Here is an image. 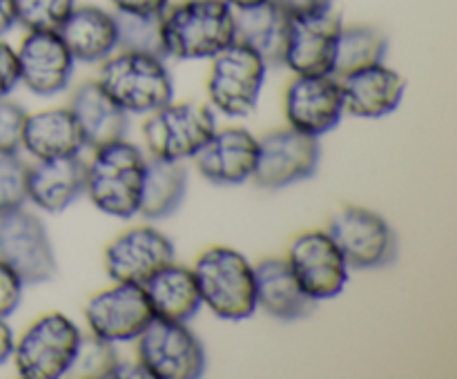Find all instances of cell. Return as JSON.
I'll return each instance as SVG.
<instances>
[{"label": "cell", "instance_id": "cell-1", "mask_svg": "<svg viewBox=\"0 0 457 379\" xmlns=\"http://www.w3.org/2000/svg\"><path fill=\"white\" fill-rule=\"evenodd\" d=\"M168 56L181 61L214 58L235 43V9L226 0H187L163 12Z\"/></svg>", "mask_w": 457, "mask_h": 379}, {"label": "cell", "instance_id": "cell-2", "mask_svg": "<svg viewBox=\"0 0 457 379\" xmlns=\"http://www.w3.org/2000/svg\"><path fill=\"white\" fill-rule=\"evenodd\" d=\"M205 306L226 321H244L257 310L254 266L230 248H210L192 268Z\"/></svg>", "mask_w": 457, "mask_h": 379}, {"label": "cell", "instance_id": "cell-3", "mask_svg": "<svg viewBox=\"0 0 457 379\" xmlns=\"http://www.w3.org/2000/svg\"><path fill=\"white\" fill-rule=\"evenodd\" d=\"M92 163L87 165L85 192L92 203L105 214L129 218L138 214L145 156L134 143L116 141L94 150Z\"/></svg>", "mask_w": 457, "mask_h": 379}, {"label": "cell", "instance_id": "cell-4", "mask_svg": "<svg viewBox=\"0 0 457 379\" xmlns=\"http://www.w3.org/2000/svg\"><path fill=\"white\" fill-rule=\"evenodd\" d=\"M101 87L132 114H150L174 98V83L161 58L147 54L119 52L103 61Z\"/></svg>", "mask_w": 457, "mask_h": 379}, {"label": "cell", "instance_id": "cell-5", "mask_svg": "<svg viewBox=\"0 0 457 379\" xmlns=\"http://www.w3.org/2000/svg\"><path fill=\"white\" fill-rule=\"evenodd\" d=\"M214 129V111L205 103H168L150 111L143 123V138L152 156L186 161L195 159Z\"/></svg>", "mask_w": 457, "mask_h": 379}, {"label": "cell", "instance_id": "cell-6", "mask_svg": "<svg viewBox=\"0 0 457 379\" xmlns=\"http://www.w3.org/2000/svg\"><path fill=\"white\" fill-rule=\"evenodd\" d=\"M137 355L154 379H199L208 366L199 337L186 324L159 317L137 337Z\"/></svg>", "mask_w": 457, "mask_h": 379}, {"label": "cell", "instance_id": "cell-7", "mask_svg": "<svg viewBox=\"0 0 457 379\" xmlns=\"http://www.w3.org/2000/svg\"><path fill=\"white\" fill-rule=\"evenodd\" d=\"M80 330L61 312H49L36 319L21 342L13 346L18 375L25 379L65 377L74 361Z\"/></svg>", "mask_w": 457, "mask_h": 379}, {"label": "cell", "instance_id": "cell-8", "mask_svg": "<svg viewBox=\"0 0 457 379\" xmlns=\"http://www.w3.org/2000/svg\"><path fill=\"white\" fill-rule=\"evenodd\" d=\"M0 259L25 285H38L58 275L47 227L34 212L18 208L0 214Z\"/></svg>", "mask_w": 457, "mask_h": 379}, {"label": "cell", "instance_id": "cell-9", "mask_svg": "<svg viewBox=\"0 0 457 379\" xmlns=\"http://www.w3.org/2000/svg\"><path fill=\"white\" fill-rule=\"evenodd\" d=\"M266 62L241 43L228 45L214 56L208 78L212 105L226 116H248L257 107L266 80Z\"/></svg>", "mask_w": 457, "mask_h": 379}, {"label": "cell", "instance_id": "cell-10", "mask_svg": "<svg viewBox=\"0 0 457 379\" xmlns=\"http://www.w3.org/2000/svg\"><path fill=\"white\" fill-rule=\"evenodd\" d=\"M330 239L342 252L348 268L373 270L391 266L397 257V236L393 227L378 212L366 208H344L330 218Z\"/></svg>", "mask_w": 457, "mask_h": 379}, {"label": "cell", "instance_id": "cell-11", "mask_svg": "<svg viewBox=\"0 0 457 379\" xmlns=\"http://www.w3.org/2000/svg\"><path fill=\"white\" fill-rule=\"evenodd\" d=\"M320 138L293 128L277 129L259 141L253 178L266 190H281L311 178L320 168Z\"/></svg>", "mask_w": 457, "mask_h": 379}, {"label": "cell", "instance_id": "cell-12", "mask_svg": "<svg viewBox=\"0 0 457 379\" xmlns=\"http://www.w3.org/2000/svg\"><path fill=\"white\" fill-rule=\"evenodd\" d=\"M89 330L107 342H132L154 319L145 288L129 281H114V285L94 294L85 306Z\"/></svg>", "mask_w": 457, "mask_h": 379}, {"label": "cell", "instance_id": "cell-13", "mask_svg": "<svg viewBox=\"0 0 457 379\" xmlns=\"http://www.w3.org/2000/svg\"><path fill=\"white\" fill-rule=\"evenodd\" d=\"M288 263L315 301L335 299L348 284V266L328 232L299 235L288 250Z\"/></svg>", "mask_w": 457, "mask_h": 379}, {"label": "cell", "instance_id": "cell-14", "mask_svg": "<svg viewBox=\"0 0 457 379\" xmlns=\"http://www.w3.org/2000/svg\"><path fill=\"white\" fill-rule=\"evenodd\" d=\"M344 114V96L339 80L330 74L297 78L286 89V119L293 129L308 136H324L335 129Z\"/></svg>", "mask_w": 457, "mask_h": 379}, {"label": "cell", "instance_id": "cell-15", "mask_svg": "<svg viewBox=\"0 0 457 379\" xmlns=\"http://www.w3.org/2000/svg\"><path fill=\"white\" fill-rule=\"evenodd\" d=\"M21 80L36 96H54L70 87L74 56L56 29H31L18 49Z\"/></svg>", "mask_w": 457, "mask_h": 379}, {"label": "cell", "instance_id": "cell-16", "mask_svg": "<svg viewBox=\"0 0 457 379\" xmlns=\"http://www.w3.org/2000/svg\"><path fill=\"white\" fill-rule=\"evenodd\" d=\"M172 261V241L154 227H132L105 250V270L112 281L145 285L147 279Z\"/></svg>", "mask_w": 457, "mask_h": 379}, {"label": "cell", "instance_id": "cell-17", "mask_svg": "<svg viewBox=\"0 0 457 379\" xmlns=\"http://www.w3.org/2000/svg\"><path fill=\"white\" fill-rule=\"evenodd\" d=\"M342 27V16L333 7L320 13L290 18L284 67L295 74H330Z\"/></svg>", "mask_w": 457, "mask_h": 379}, {"label": "cell", "instance_id": "cell-18", "mask_svg": "<svg viewBox=\"0 0 457 379\" xmlns=\"http://www.w3.org/2000/svg\"><path fill=\"white\" fill-rule=\"evenodd\" d=\"M259 141L244 128H228L208 138L195 161L201 177L214 185H239L253 178Z\"/></svg>", "mask_w": 457, "mask_h": 379}, {"label": "cell", "instance_id": "cell-19", "mask_svg": "<svg viewBox=\"0 0 457 379\" xmlns=\"http://www.w3.org/2000/svg\"><path fill=\"white\" fill-rule=\"evenodd\" d=\"M339 80L344 96V114L357 119H382L400 107L406 80L384 62L364 67Z\"/></svg>", "mask_w": 457, "mask_h": 379}, {"label": "cell", "instance_id": "cell-20", "mask_svg": "<svg viewBox=\"0 0 457 379\" xmlns=\"http://www.w3.org/2000/svg\"><path fill=\"white\" fill-rule=\"evenodd\" d=\"M87 185V163L76 156L38 161L27 169V199L45 212H62Z\"/></svg>", "mask_w": 457, "mask_h": 379}, {"label": "cell", "instance_id": "cell-21", "mask_svg": "<svg viewBox=\"0 0 457 379\" xmlns=\"http://www.w3.org/2000/svg\"><path fill=\"white\" fill-rule=\"evenodd\" d=\"M70 111L74 114L85 147L98 150L110 143L123 141L128 134V111L101 87L98 80H89L76 89Z\"/></svg>", "mask_w": 457, "mask_h": 379}, {"label": "cell", "instance_id": "cell-22", "mask_svg": "<svg viewBox=\"0 0 457 379\" xmlns=\"http://www.w3.org/2000/svg\"><path fill=\"white\" fill-rule=\"evenodd\" d=\"M288 36L290 16L270 0L235 9V43L259 54L266 67H284Z\"/></svg>", "mask_w": 457, "mask_h": 379}, {"label": "cell", "instance_id": "cell-23", "mask_svg": "<svg viewBox=\"0 0 457 379\" xmlns=\"http://www.w3.org/2000/svg\"><path fill=\"white\" fill-rule=\"evenodd\" d=\"M257 308L281 321H297L315 310V299L306 294L288 259H266L254 266Z\"/></svg>", "mask_w": 457, "mask_h": 379}, {"label": "cell", "instance_id": "cell-24", "mask_svg": "<svg viewBox=\"0 0 457 379\" xmlns=\"http://www.w3.org/2000/svg\"><path fill=\"white\" fill-rule=\"evenodd\" d=\"M58 34L65 40L74 61L85 65H96L107 61L116 49V22L114 13L101 7H74L65 18Z\"/></svg>", "mask_w": 457, "mask_h": 379}, {"label": "cell", "instance_id": "cell-25", "mask_svg": "<svg viewBox=\"0 0 457 379\" xmlns=\"http://www.w3.org/2000/svg\"><path fill=\"white\" fill-rule=\"evenodd\" d=\"M143 288L152 312L159 319L186 324L204 306L195 272L186 266H177L174 261L161 268L152 279L145 281Z\"/></svg>", "mask_w": 457, "mask_h": 379}, {"label": "cell", "instance_id": "cell-26", "mask_svg": "<svg viewBox=\"0 0 457 379\" xmlns=\"http://www.w3.org/2000/svg\"><path fill=\"white\" fill-rule=\"evenodd\" d=\"M22 147L34 159H61L76 156L85 147L80 129L70 107H56L27 116L22 129Z\"/></svg>", "mask_w": 457, "mask_h": 379}, {"label": "cell", "instance_id": "cell-27", "mask_svg": "<svg viewBox=\"0 0 457 379\" xmlns=\"http://www.w3.org/2000/svg\"><path fill=\"white\" fill-rule=\"evenodd\" d=\"M187 194V172L181 161H168L152 156L145 161L138 214L150 221L168 218L181 208Z\"/></svg>", "mask_w": 457, "mask_h": 379}, {"label": "cell", "instance_id": "cell-28", "mask_svg": "<svg viewBox=\"0 0 457 379\" xmlns=\"http://www.w3.org/2000/svg\"><path fill=\"white\" fill-rule=\"evenodd\" d=\"M386 52V36L379 29H375V27H342L337 38V47H335L330 76L344 78V76L353 74V71L357 70L378 65V62H384Z\"/></svg>", "mask_w": 457, "mask_h": 379}, {"label": "cell", "instance_id": "cell-29", "mask_svg": "<svg viewBox=\"0 0 457 379\" xmlns=\"http://www.w3.org/2000/svg\"><path fill=\"white\" fill-rule=\"evenodd\" d=\"M116 47L120 52L147 54L161 61L168 58L163 43V13H129L114 12Z\"/></svg>", "mask_w": 457, "mask_h": 379}, {"label": "cell", "instance_id": "cell-30", "mask_svg": "<svg viewBox=\"0 0 457 379\" xmlns=\"http://www.w3.org/2000/svg\"><path fill=\"white\" fill-rule=\"evenodd\" d=\"M120 357L114 350V343L98 334H80L79 348H76L74 361H71L67 375L70 377L85 379H110L119 366Z\"/></svg>", "mask_w": 457, "mask_h": 379}, {"label": "cell", "instance_id": "cell-31", "mask_svg": "<svg viewBox=\"0 0 457 379\" xmlns=\"http://www.w3.org/2000/svg\"><path fill=\"white\" fill-rule=\"evenodd\" d=\"M76 7V0H16L18 22L27 29H58Z\"/></svg>", "mask_w": 457, "mask_h": 379}, {"label": "cell", "instance_id": "cell-32", "mask_svg": "<svg viewBox=\"0 0 457 379\" xmlns=\"http://www.w3.org/2000/svg\"><path fill=\"white\" fill-rule=\"evenodd\" d=\"M27 169L18 154H0V214L27 203Z\"/></svg>", "mask_w": 457, "mask_h": 379}, {"label": "cell", "instance_id": "cell-33", "mask_svg": "<svg viewBox=\"0 0 457 379\" xmlns=\"http://www.w3.org/2000/svg\"><path fill=\"white\" fill-rule=\"evenodd\" d=\"M27 111L22 105L0 98V154H18L22 147V129H25Z\"/></svg>", "mask_w": 457, "mask_h": 379}, {"label": "cell", "instance_id": "cell-34", "mask_svg": "<svg viewBox=\"0 0 457 379\" xmlns=\"http://www.w3.org/2000/svg\"><path fill=\"white\" fill-rule=\"evenodd\" d=\"M22 288H25V284H22L21 276L0 259V317L3 319H7L21 306Z\"/></svg>", "mask_w": 457, "mask_h": 379}, {"label": "cell", "instance_id": "cell-35", "mask_svg": "<svg viewBox=\"0 0 457 379\" xmlns=\"http://www.w3.org/2000/svg\"><path fill=\"white\" fill-rule=\"evenodd\" d=\"M21 83V65H18V54L12 45L0 40V98L9 96Z\"/></svg>", "mask_w": 457, "mask_h": 379}, {"label": "cell", "instance_id": "cell-36", "mask_svg": "<svg viewBox=\"0 0 457 379\" xmlns=\"http://www.w3.org/2000/svg\"><path fill=\"white\" fill-rule=\"evenodd\" d=\"M281 12L288 13L290 18L308 16V13H320L333 7V0H270Z\"/></svg>", "mask_w": 457, "mask_h": 379}, {"label": "cell", "instance_id": "cell-37", "mask_svg": "<svg viewBox=\"0 0 457 379\" xmlns=\"http://www.w3.org/2000/svg\"><path fill=\"white\" fill-rule=\"evenodd\" d=\"M112 4L129 13H163L168 9V0H112Z\"/></svg>", "mask_w": 457, "mask_h": 379}, {"label": "cell", "instance_id": "cell-38", "mask_svg": "<svg viewBox=\"0 0 457 379\" xmlns=\"http://www.w3.org/2000/svg\"><path fill=\"white\" fill-rule=\"evenodd\" d=\"M18 22L16 0H0V38Z\"/></svg>", "mask_w": 457, "mask_h": 379}, {"label": "cell", "instance_id": "cell-39", "mask_svg": "<svg viewBox=\"0 0 457 379\" xmlns=\"http://www.w3.org/2000/svg\"><path fill=\"white\" fill-rule=\"evenodd\" d=\"M13 346H16V339H13V330L9 328L7 321L0 317V366L13 355Z\"/></svg>", "mask_w": 457, "mask_h": 379}, {"label": "cell", "instance_id": "cell-40", "mask_svg": "<svg viewBox=\"0 0 457 379\" xmlns=\"http://www.w3.org/2000/svg\"><path fill=\"white\" fill-rule=\"evenodd\" d=\"M112 377H150V373H147L145 368H143L141 364H123V361H119V366H116L114 375ZM152 379V377H150Z\"/></svg>", "mask_w": 457, "mask_h": 379}, {"label": "cell", "instance_id": "cell-41", "mask_svg": "<svg viewBox=\"0 0 457 379\" xmlns=\"http://www.w3.org/2000/svg\"><path fill=\"white\" fill-rule=\"evenodd\" d=\"M232 9H241V7H253V4L263 3V0H226Z\"/></svg>", "mask_w": 457, "mask_h": 379}, {"label": "cell", "instance_id": "cell-42", "mask_svg": "<svg viewBox=\"0 0 457 379\" xmlns=\"http://www.w3.org/2000/svg\"><path fill=\"white\" fill-rule=\"evenodd\" d=\"M177 3H187V0H168V7L170 4H177Z\"/></svg>", "mask_w": 457, "mask_h": 379}]
</instances>
